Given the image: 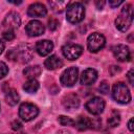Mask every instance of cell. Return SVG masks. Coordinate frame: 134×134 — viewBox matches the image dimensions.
<instances>
[{"label":"cell","mask_w":134,"mask_h":134,"mask_svg":"<svg viewBox=\"0 0 134 134\" xmlns=\"http://www.w3.org/2000/svg\"><path fill=\"white\" fill-rule=\"evenodd\" d=\"M34 50L28 44H21L16 49H12L7 52L6 57L10 61H18L20 63H28L32 59Z\"/></svg>","instance_id":"cell-1"},{"label":"cell","mask_w":134,"mask_h":134,"mask_svg":"<svg viewBox=\"0 0 134 134\" xmlns=\"http://www.w3.org/2000/svg\"><path fill=\"white\" fill-rule=\"evenodd\" d=\"M133 21V7L131 4H126L115 20L116 28L120 31H126L130 28Z\"/></svg>","instance_id":"cell-2"},{"label":"cell","mask_w":134,"mask_h":134,"mask_svg":"<svg viewBox=\"0 0 134 134\" xmlns=\"http://www.w3.org/2000/svg\"><path fill=\"white\" fill-rule=\"evenodd\" d=\"M85 17V7L81 2H73L69 3L67 6V12H66V18L67 21L76 24L81 22Z\"/></svg>","instance_id":"cell-3"},{"label":"cell","mask_w":134,"mask_h":134,"mask_svg":"<svg viewBox=\"0 0 134 134\" xmlns=\"http://www.w3.org/2000/svg\"><path fill=\"white\" fill-rule=\"evenodd\" d=\"M112 96L115 102L119 104H128L131 100V93L126 84L119 82L115 83L112 88Z\"/></svg>","instance_id":"cell-4"},{"label":"cell","mask_w":134,"mask_h":134,"mask_svg":"<svg viewBox=\"0 0 134 134\" xmlns=\"http://www.w3.org/2000/svg\"><path fill=\"white\" fill-rule=\"evenodd\" d=\"M39 114V109L31 103H23L19 108V116L24 121H30L35 119Z\"/></svg>","instance_id":"cell-5"},{"label":"cell","mask_w":134,"mask_h":134,"mask_svg":"<svg viewBox=\"0 0 134 134\" xmlns=\"http://www.w3.org/2000/svg\"><path fill=\"white\" fill-rule=\"evenodd\" d=\"M106 44V38L99 32L91 34L87 39V47L91 52H97L102 48H104Z\"/></svg>","instance_id":"cell-6"},{"label":"cell","mask_w":134,"mask_h":134,"mask_svg":"<svg viewBox=\"0 0 134 134\" xmlns=\"http://www.w3.org/2000/svg\"><path fill=\"white\" fill-rule=\"evenodd\" d=\"M21 24V19L19 14L15 12L8 13L3 22H2V31H15L16 28H18Z\"/></svg>","instance_id":"cell-7"},{"label":"cell","mask_w":134,"mask_h":134,"mask_svg":"<svg viewBox=\"0 0 134 134\" xmlns=\"http://www.w3.org/2000/svg\"><path fill=\"white\" fill-rule=\"evenodd\" d=\"M79 77V70L76 67H69L67 68L61 75V84L65 87H72Z\"/></svg>","instance_id":"cell-8"},{"label":"cell","mask_w":134,"mask_h":134,"mask_svg":"<svg viewBox=\"0 0 134 134\" xmlns=\"http://www.w3.org/2000/svg\"><path fill=\"white\" fill-rule=\"evenodd\" d=\"M85 108L87 109V111L89 113H91L93 115H98L105 109V100L102 97L94 96V97L90 98L85 104Z\"/></svg>","instance_id":"cell-9"},{"label":"cell","mask_w":134,"mask_h":134,"mask_svg":"<svg viewBox=\"0 0 134 134\" xmlns=\"http://www.w3.org/2000/svg\"><path fill=\"white\" fill-rule=\"evenodd\" d=\"M62 52L66 59L73 61L81 57V54L83 53V47L79 44L69 43L62 47Z\"/></svg>","instance_id":"cell-10"},{"label":"cell","mask_w":134,"mask_h":134,"mask_svg":"<svg viewBox=\"0 0 134 134\" xmlns=\"http://www.w3.org/2000/svg\"><path fill=\"white\" fill-rule=\"evenodd\" d=\"M25 31L29 37H38L44 34L45 27L42 24V22L38 20H31L25 26Z\"/></svg>","instance_id":"cell-11"},{"label":"cell","mask_w":134,"mask_h":134,"mask_svg":"<svg viewBox=\"0 0 134 134\" xmlns=\"http://www.w3.org/2000/svg\"><path fill=\"white\" fill-rule=\"evenodd\" d=\"M112 51H113V54H114V57H115V59L117 61L126 62V61H129L130 58H131L130 50H129V48L126 45L118 44V45L113 47Z\"/></svg>","instance_id":"cell-12"},{"label":"cell","mask_w":134,"mask_h":134,"mask_svg":"<svg viewBox=\"0 0 134 134\" xmlns=\"http://www.w3.org/2000/svg\"><path fill=\"white\" fill-rule=\"evenodd\" d=\"M46 14H47V8L45 7L44 4L39 2L30 4L27 9V15L31 18H41L46 16Z\"/></svg>","instance_id":"cell-13"},{"label":"cell","mask_w":134,"mask_h":134,"mask_svg":"<svg viewBox=\"0 0 134 134\" xmlns=\"http://www.w3.org/2000/svg\"><path fill=\"white\" fill-rule=\"evenodd\" d=\"M96 80H97V72L93 68H87V69H85L82 72L81 77H80V82L84 86L92 85Z\"/></svg>","instance_id":"cell-14"},{"label":"cell","mask_w":134,"mask_h":134,"mask_svg":"<svg viewBox=\"0 0 134 134\" xmlns=\"http://www.w3.org/2000/svg\"><path fill=\"white\" fill-rule=\"evenodd\" d=\"M53 49V43L49 40H42L38 41L36 44V51L41 55V57H46L48 55Z\"/></svg>","instance_id":"cell-15"},{"label":"cell","mask_w":134,"mask_h":134,"mask_svg":"<svg viewBox=\"0 0 134 134\" xmlns=\"http://www.w3.org/2000/svg\"><path fill=\"white\" fill-rule=\"evenodd\" d=\"M77 130L80 131H85L87 129H91V128H94V121L89 118V117H86V116H80L76 121H74V125H73Z\"/></svg>","instance_id":"cell-16"},{"label":"cell","mask_w":134,"mask_h":134,"mask_svg":"<svg viewBox=\"0 0 134 134\" xmlns=\"http://www.w3.org/2000/svg\"><path fill=\"white\" fill-rule=\"evenodd\" d=\"M44 66L49 69V70H54V69H58V68H61L63 66V61L57 57V55H50L48 57L45 62H44Z\"/></svg>","instance_id":"cell-17"},{"label":"cell","mask_w":134,"mask_h":134,"mask_svg":"<svg viewBox=\"0 0 134 134\" xmlns=\"http://www.w3.org/2000/svg\"><path fill=\"white\" fill-rule=\"evenodd\" d=\"M63 105L66 109L71 110V109H75L79 107L80 105V98L77 97V95L75 94H68L67 96L64 97L63 99Z\"/></svg>","instance_id":"cell-18"},{"label":"cell","mask_w":134,"mask_h":134,"mask_svg":"<svg viewBox=\"0 0 134 134\" xmlns=\"http://www.w3.org/2000/svg\"><path fill=\"white\" fill-rule=\"evenodd\" d=\"M42 72V69L39 65H35V66H29V67H26L24 70H23V74L28 79H36L38 77Z\"/></svg>","instance_id":"cell-19"},{"label":"cell","mask_w":134,"mask_h":134,"mask_svg":"<svg viewBox=\"0 0 134 134\" xmlns=\"http://www.w3.org/2000/svg\"><path fill=\"white\" fill-rule=\"evenodd\" d=\"M19 99H20V96L16 90L12 89L5 93V102L9 106H16L19 103Z\"/></svg>","instance_id":"cell-20"},{"label":"cell","mask_w":134,"mask_h":134,"mask_svg":"<svg viewBox=\"0 0 134 134\" xmlns=\"http://www.w3.org/2000/svg\"><path fill=\"white\" fill-rule=\"evenodd\" d=\"M39 82L36 79H30L27 82L24 83L23 85V89L27 92V93H35L38 91L39 89Z\"/></svg>","instance_id":"cell-21"},{"label":"cell","mask_w":134,"mask_h":134,"mask_svg":"<svg viewBox=\"0 0 134 134\" xmlns=\"http://www.w3.org/2000/svg\"><path fill=\"white\" fill-rule=\"evenodd\" d=\"M48 3L50 5L51 9L55 13H62L69 5L68 1H49Z\"/></svg>","instance_id":"cell-22"},{"label":"cell","mask_w":134,"mask_h":134,"mask_svg":"<svg viewBox=\"0 0 134 134\" xmlns=\"http://www.w3.org/2000/svg\"><path fill=\"white\" fill-rule=\"evenodd\" d=\"M120 122V115L117 111H113L110 115V117L108 118V125L110 127H116L118 126Z\"/></svg>","instance_id":"cell-23"},{"label":"cell","mask_w":134,"mask_h":134,"mask_svg":"<svg viewBox=\"0 0 134 134\" xmlns=\"http://www.w3.org/2000/svg\"><path fill=\"white\" fill-rule=\"evenodd\" d=\"M59 122L62 125V126H73L74 125V120L70 117H67V116H64V115H61L59 116L58 118Z\"/></svg>","instance_id":"cell-24"},{"label":"cell","mask_w":134,"mask_h":134,"mask_svg":"<svg viewBox=\"0 0 134 134\" xmlns=\"http://www.w3.org/2000/svg\"><path fill=\"white\" fill-rule=\"evenodd\" d=\"M8 73V67L4 62L0 61V79H3Z\"/></svg>","instance_id":"cell-25"},{"label":"cell","mask_w":134,"mask_h":134,"mask_svg":"<svg viewBox=\"0 0 134 134\" xmlns=\"http://www.w3.org/2000/svg\"><path fill=\"white\" fill-rule=\"evenodd\" d=\"M59 26V21L54 18H51L50 20H48V27L50 30H55Z\"/></svg>","instance_id":"cell-26"},{"label":"cell","mask_w":134,"mask_h":134,"mask_svg":"<svg viewBox=\"0 0 134 134\" xmlns=\"http://www.w3.org/2000/svg\"><path fill=\"white\" fill-rule=\"evenodd\" d=\"M2 37L6 41H10L15 38V31H2Z\"/></svg>","instance_id":"cell-27"},{"label":"cell","mask_w":134,"mask_h":134,"mask_svg":"<svg viewBox=\"0 0 134 134\" xmlns=\"http://www.w3.org/2000/svg\"><path fill=\"white\" fill-rule=\"evenodd\" d=\"M98 90H99L102 93L106 94V93L109 92V85H108L106 82H102V83L99 84V86H98Z\"/></svg>","instance_id":"cell-28"},{"label":"cell","mask_w":134,"mask_h":134,"mask_svg":"<svg viewBox=\"0 0 134 134\" xmlns=\"http://www.w3.org/2000/svg\"><path fill=\"white\" fill-rule=\"evenodd\" d=\"M21 128H22V124H21L19 120H14V121L12 122V129H13V130L18 131V130H20Z\"/></svg>","instance_id":"cell-29"},{"label":"cell","mask_w":134,"mask_h":134,"mask_svg":"<svg viewBox=\"0 0 134 134\" xmlns=\"http://www.w3.org/2000/svg\"><path fill=\"white\" fill-rule=\"evenodd\" d=\"M127 77H128V80H129V83H130L131 85H134V80H133V77H134V71H133V69H131V70L128 72Z\"/></svg>","instance_id":"cell-30"},{"label":"cell","mask_w":134,"mask_h":134,"mask_svg":"<svg viewBox=\"0 0 134 134\" xmlns=\"http://www.w3.org/2000/svg\"><path fill=\"white\" fill-rule=\"evenodd\" d=\"M122 3V0H110L109 1V5L111 7H116L118 5H120Z\"/></svg>","instance_id":"cell-31"},{"label":"cell","mask_w":134,"mask_h":134,"mask_svg":"<svg viewBox=\"0 0 134 134\" xmlns=\"http://www.w3.org/2000/svg\"><path fill=\"white\" fill-rule=\"evenodd\" d=\"M128 128H129V130H130L131 132L134 131V128H133V118H131V119L129 120V122H128Z\"/></svg>","instance_id":"cell-32"},{"label":"cell","mask_w":134,"mask_h":134,"mask_svg":"<svg viewBox=\"0 0 134 134\" xmlns=\"http://www.w3.org/2000/svg\"><path fill=\"white\" fill-rule=\"evenodd\" d=\"M95 4H96V6H97V8H98V9H102V8H103V5L105 4V1H102V2L96 1V2H95Z\"/></svg>","instance_id":"cell-33"},{"label":"cell","mask_w":134,"mask_h":134,"mask_svg":"<svg viewBox=\"0 0 134 134\" xmlns=\"http://www.w3.org/2000/svg\"><path fill=\"white\" fill-rule=\"evenodd\" d=\"M3 50H4V43L2 40H0V54L3 52Z\"/></svg>","instance_id":"cell-34"}]
</instances>
